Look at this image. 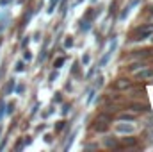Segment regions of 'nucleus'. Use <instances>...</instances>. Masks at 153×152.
I'll return each instance as SVG.
<instances>
[{"label":"nucleus","mask_w":153,"mask_h":152,"mask_svg":"<svg viewBox=\"0 0 153 152\" xmlns=\"http://www.w3.org/2000/svg\"><path fill=\"white\" fill-rule=\"evenodd\" d=\"M146 36H152V29H150V27H144V29H139V31H135V32L132 34V39L139 41V39H144Z\"/></svg>","instance_id":"nucleus-1"},{"label":"nucleus","mask_w":153,"mask_h":152,"mask_svg":"<svg viewBox=\"0 0 153 152\" xmlns=\"http://www.w3.org/2000/svg\"><path fill=\"white\" fill-rule=\"evenodd\" d=\"M130 86H132V82H130L128 79H117L114 82L116 90H126V88H130Z\"/></svg>","instance_id":"nucleus-2"},{"label":"nucleus","mask_w":153,"mask_h":152,"mask_svg":"<svg viewBox=\"0 0 153 152\" xmlns=\"http://www.w3.org/2000/svg\"><path fill=\"white\" fill-rule=\"evenodd\" d=\"M137 77L139 79H150V77H153V70H143L137 74Z\"/></svg>","instance_id":"nucleus-3"},{"label":"nucleus","mask_w":153,"mask_h":152,"mask_svg":"<svg viewBox=\"0 0 153 152\" xmlns=\"http://www.w3.org/2000/svg\"><path fill=\"white\" fill-rule=\"evenodd\" d=\"M13 88H14V81H9V82H7V86L4 88V95H9V93L13 91Z\"/></svg>","instance_id":"nucleus-4"},{"label":"nucleus","mask_w":153,"mask_h":152,"mask_svg":"<svg viewBox=\"0 0 153 152\" xmlns=\"http://www.w3.org/2000/svg\"><path fill=\"white\" fill-rule=\"evenodd\" d=\"M117 131H119V132H132L134 127H132V125H117Z\"/></svg>","instance_id":"nucleus-5"},{"label":"nucleus","mask_w":153,"mask_h":152,"mask_svg":"<svg viewBox=\"0 0 153 152\" xmlns=\"http://www.w3.org/2000/svg\"><path fill=\"white\" fill-rule=\"evenodd\" d=\"M130 109H132V111H135V113H141V111H144L146 108H144V106H141V104H132V106H130Z\"/></svg>","instance_id":"nucleus-6"},{"label":"nucleus","mask_w":153,"mask_h":152,"mask_svg":"<svg viewBox=\"0 0 153 152\" xmlns=\"http://www.w3.org/2000/svg\"><path fill=\"white\" fill-rule=\"evenodd\" d=\"M123 143H125V145H128V147H132V145H135V140H134L132 136H128V138H125V140H123Z\"/></svg>","instance_id":"nucleus-7"},{"label":"nucleus","mask_w":153,"mask_h":152,"mask_svg":"<svg viewBox=\"0 0 153 152\" xmlns=\"http://www.w3.org/2000/svg\"><path fill=\"white\" fill-rule=\"evenodd\" d=\"M96 120H100V122H105V123H109L111 122V118L107 116V114H98V118Z\"/></svg>","instance_id":"nucleus-8"},{"label":"nucleus","mask_w":153,"mask_h":152,"mask_svg":"<svg viewBox=\"0 0 153 152\" xmlns=\"http://www.w3.org/2000/svg\"><path fill=\"white\" fill-rule=\"evenodd\" d=\"M105 145H107V147H117L116 140H111V138H107V140H105Z\"/></svg>","instance_id":"nucleus-9"},{"label":"nucleus","mask_w":153,"mask_h":152,"mask_svg":"<svg viewBox=\"0 0 153 152\" xmlns=\"http://www.w3.org/2000/svg\"><path fill=\"white\" fill-rule=\"evenodd\" d=\"M57 2H59V0H52V2H50V7H48V13H53V9H55V5H57Z\"/></svg>","instance_id":"nucleus-10"},{"label":"nucleus","mask_w":153,"mask_h":152,"mask_svg":"<svg viewBox=\"0 0 153 152\" xmlns=\"http://www.w3.org/2000/svg\"><path fill=\"white\" fill-rule=\"evenodd\" d=\"M64 63V57H59L57 61H55V68H61V65Z\"/></svg>","instance_id":"nucleus-11"},{"label":"nucleus","mask_w":153,"mask_h":152,"mask_svg":"<svg viewBox=\"0 0 153 152\" xmlns=\"http://www.w3.org/2000/svg\"><path fill=\"white\" fill-rule=\"evenodd\" d=\"M143 66H144L143 63H141V65H139V63H135V65H132V66H130V70H137V68H143Z\"/></svg>","instance_id":"nucleus-12"},{"label":"nucleus","mask_w":153,"mask_h":152,"mask_svg":"<svg viewBox=\"0 0 153 152\" xmlns=\"http://www.w3.org/2000/svg\"><path fill=\"white\" fill-rule=\"evenodd\" d=\"M119 118H121V120H134V116H132V114H121Z\"/></svg>","instance_id":"nucleus-13"},{"label":"nucleus","mask_w":153,"mask_h":152,"mask_svg":"<svg viewBox=\"0 0 153 152\" xmlns=\"http://www.w3.org/2000/svg\"><path fill=\"white\" fill-rule=\"evenodd\" d=\"M22 70H23V63H18L16 65V72H22Z\"/></svg>","instance_id":"nucleus-14"},{"label":"nucleus","mask_w":153,"mask_h":152,"mask_svg":"<svg viewBox=\"0 0 153 152\" xmlns=\"http://www.w3.org/2000/svg\"><path fill=\"white\" fill-rule=\"evenodd\" d=\"M64 45H66V47H71V45H73V39H71V38H68V39H66V43H64Z\"/></svg>","instance_id":"nucleus-15"},{"label":"nucleus","mask_w":153,"mask_h":152,"mask_svg":"<svg viewBox=\"0 0 153 152\" xmlns=\"http://www.w3.org/2000/svg\"><path fill=\"white\" fill-rule=\"evenodd\" d=\"M62 127H64V122H59V123H57V131H61Z\"/></svg>","instance_id":"nucleus-16"},{"label":"nucleus","mask_w":153,"mask_h":152,"mask_svg":"<svg viewBox=\"0 0 153 152\" xmlns=\"http://www.w3.org/2000/svg\"><path fill=\"white\" fill-rule=\"evenodd\" d=\"M152 41H153V36H152Z\"/></svg>","instance_id":"nucleus-17"}]
</instances>
